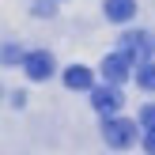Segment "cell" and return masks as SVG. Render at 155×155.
Instances as JSON below:
<instances>
[{
	"instance_id": "obj_1",
	"label": "cell",
	"mask_w": 155,
	"mask_h": 155,
	"mask_svg": "<svg viewBox=\"0 0 155 155\" xmlns=\"http://www.w3.org/2000/svg\"><path fill=\"white\" fill-rule=\"evenodd\" d=\"M102 136H106L110 148H133V144H136V125L125 121V117H114V121H106Z\"/></svg>"
},
{
	"instance_id": "obj_2",
	"label": "cell",
	"mask_w": 155,
	"mask_h": 155,
	"mask_svg": "<svg viewBox=\"0 0 155 155\" xmlns=\"http://www.w3.org/2000/svg\"><path fill=\"white\" fill-rule=\"evenodd\" d=\"M53 68H57V64H53V53H45V49L27 53V61H23V72H27L30 80H45Z\"/></svg>"
},
{
	"instance_id": "obj_3",
	"label": "cell",
	"mask_w": 155,
	"mask_h": 155,
	"mask_svg": "<svg viewBox=\"0 0 155 155\" xmlns=\"http://www.w3.org/2000/svg\"><path fill=\"white\" fill-rule=\"evenodd\" d=\"M102 76L117 87V83L129 76V57H125V53H106V61H102Z\"/></svg>"
},
{
	"instance_id": "obj_4",
	"label": "cell",
	"mask_w": 155,
	"mask_h": 155,
	"mask_svg": "<svg viewBox=\"0 0 155 155\" xmlns=\"http://www.w3.org/2000/svg\"><path fill=\"white\" fill-rule=\"evenodd\" d=\"M91 102H95L98 114H114V110H121V91L117 87H98L91 95Z\"/></svg>"
},
{
	"instance_id": "obj_5",
	"label": "cell",
	"mask_w": 155,
	"mask_h": 155,
	"mask_svg": "<svg viewBox=\"0 0 155 155\" xmlns=\"http://www.w3.org/2000/svg\"><path fill=\"white\" fill-rule=\"evenodd\" d=\"M64 87H72V91H87V87H91V68L72 64V68L64 72Z\"/></svg>"
},
{
	"instance_id": "obj_6",
	"label": "cell",
	"mask_w": 155,
	"mask_h": 155,
	"mask_svg": "<svg viewBox=\"0 0 155 155\" xmlns=\"http://www.w3.org/2000/svg\"><path fill=\"white\" fill-rule=\"evenodd\" d=\"M133 12H136V4H133V0H106V15H110L114 23L133 19Z\"/></svg>"
},
{
	"instance_id": "obj_7",
	"label": "cell",
	"mask_w": 155,
	"mask_h": 155,
	"mask_svg": "<svg viewBox=\"0 0 155 155\" xmlns=\"http://www.w3.org/2000/svg\"><path fill=\"white\" fill-rule=\"evenodd\" d=\"M121 42H125V57H144V49H148V38L144 34H125Z\"/></svg>"
},
{
	"instance_id": "obj_8",
	"label": "cell",
	"mask_w": 155,
	"mask_h": 155,
	"mask_svg": "<svg viewBox=\"0 0 155 155\" xmlns=\"http://www.w3.org/2000/svg\"><path fill=\"white\" fill-rule=\"evenodd\" d=\"M136 80H140L144 91H155V64H144L140 72H136Z\"/></svg>"
},
{
	"instance_id": "obj_9",
	"label": "cell",
	"mask_w": 155,
	"mask_h": 155,
	"mask_svg": "<svg viewBox=\"0 0 155 155\" xmlns=\"http://www.w3.org/2000/svg\"><path fill=\"white\" fill-rule=\"evenodd\" d=\"M140 121H144V125H148V133H155V106H144Z\"/></svg>"
},
{
	"instance_id": "obj_10",
	"label": "cell",
	"mask_w": 155,
	"mask_h": 155,
	"mask_svg": "<svg viewBox=\"0 0 155 155\" xmlns=\"http://www.w3.org/2000/svg\"><path fill=\"white\" fill-rule=\"evenodd\" d=\"M144 148H148V155H155V133H148V136H144Z\"/></svg>"
}]
</instances>
